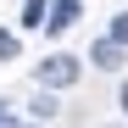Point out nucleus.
I'll list each match as a JSON object with an SVG mask.
<instances>
[{"label":"nucleus","instance_id":"obj_8","mask_svg":"<svg viewBox=\"0 0 128 128\" xmlns=\"http://www.w3.org/2000/svg\"><path fill=\"white\" fill-rule=\"evenodd\" d=\"M117 106H122V112H128V78H122V95H117Z\"/></svg>","mask_w":128,"mask_h":128},{"label":"nucleus","instance_id":"obj_2","mask_svg":"<svg viewBox=\"0 0 128 128\" xmlns=\"http://www.w3.org/2000/svg\"><path fill=\"white\" fill-rule=\"evenodd\" d=\"M78 17H84V6H78V0H56V6L45 11V34H67Z\"/></svg>","mask_w":128,"mask_h":128},{"label":"nucleus","instance_id":"obj_7","mask_svg":"<svg viewBox=\"0 0 128 128\" xmlns=\"http://www.w3.org/2000/svg\"><path fill=\"white\" fill-rule=\"evenodd\" d=\"M34 117H56V95H39L34 100Z\"/></svg>","mask_w":128,"mask_h":128},{"label":"nucleus","instance_id":"obj_6","mask_svg":"<svg viewBox=\"0 0 128 128\" xmlns=\"http://www.w3.org/2000/svg\"><path fill=\"white\" fill-rule=\"evenodd\" d=\"M17 56H22V45H17V34H6V28H0V61H17Z\"/></svg>","mask_w":128,"mask_h":128},{"label":"nucleus","instance_id":"obj_9","mask_svg":"<svg viewBox=\"0 0 128 128\" xmlns=\"http://www.w3.org/2000/svg\"><path fill=\"white\" fill-rule=\"evenodd\" d=\"M0 122H6V106H0Z\"/></svg>","mask_w":128,"mask_h":128},{"label":"nucleus","instance_id":"obj_5","mask_svg":"<svg viewBox=\"0 0 128 128\" xmlns=\"http://www.w3.org/2000/svg\"><path fill=\"white\" fill-rule=\"evenodd\" d=\"M106 39H112V45H122V50H128V11H117V17H112V34H106Z\"/></svg>","mask_w":128,"mask_h":128},{"label":"nucleus","instance_id":"obj_3","mask_svg":"<svg viewBox=\"0 0 128 128\" xmlns=\"http://www.w3.org/2000/svg\"><path fill=\"white\" fill-rule=\"evenodd\" d=\"M89 61H95V67H106V72H117V67H122V45H112V39H95Z\"/></svg>","mask_w":128,"mask_h":128},{"label":"nucleus","instance_id":"obj_1","mask_svg":"<svg viewBox=\"0 0 128 128\" xmlns=\"http://www.w3.org/2000/svg\"><path fill=\"white\" fill-rule=\"evenodd\" d=\"M78 56H45V61H39V67H34V78H39V89H72V84H78Z\"/></svg>","mask_w":128,"mask_h":128},{"label":"nucleus","instance_id":"obj_4","mask_svg":"<svg viewBox=\"0 0 128 128\" xmlns=\"http://www.w3.org/2000/svg\"><path fill=\"white\" fill-rule=\"evenodd\" d=\"M45 0H22V28H45Z\"/></svg>","mask_w":128,"mask_h":128}]
</instances>
